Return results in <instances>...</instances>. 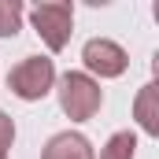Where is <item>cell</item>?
<instances>
[{
	"label": "cell",
	"mask_w": 159,
	"mask_h": 159,
	"mask_svg": "<svg viewBox=\"0 0 159 159\" xmlns=\"http://www.w3.org/2000/svg\"><path fill=\"white\" fill-rule=\"evenodd\" d=\"M100 104H104V89H100V81H93L89 74L67 70L59 78V107H63L67 119L85 122V119H93L100 111Z\"/></svg>",
	"instance_id": "obj_1"
},
{
	"label": "cell",
	"mask_w": 159,
	"mask_h": 159,
	"mask_svg": "<svg viewBox=\"0 0 159 159\" xmlns=\"http://www.w3.org/2000/svg\"><path fill=\"white\" fill-rule=\"evenodd\" d=\"M133 119H137V126L148 137L159 141V81H148V85L137 89V96H133Z\"/></svg>",
	"instance_id": "obj_5"
},
{
	"label": "cell",
	"mask_w": 159,
	"mask_h": 159,
	"mask_svg": "<svg viewBox=\"0 0 159 159\" xmlns=\"http://www.w3.org/2000/svg\"><path fill=\"white\" fill-rule=\"evenodd\" d=\"M152 74H156V81H159V48H156V56H152Z\"/></svg>",
	"instance_id": "obj_10"
},
{
	"label": "cell",
	"mask_w": 159,
	"mask_h": 159,
	"mask_svg": "<svg viewBox=\"0 0 159 159\" xmlns=\"http://www.w3.org/2000/svg\"><path fill=\"white\" fill-rule=\"evenodd\" d=\"M41 159H96L93 156V144L81 137V133H56L48 144H44V152Z\"/></svg>",
	"instance_id": "obj_6"
},
{
	"label": "cell",
	"mask_w": 159,
	"mask_h": 159,
	"mask_svg": "<svg viewBox=\"0 0 159 159\" xmlns=\"http://www.w3.org/2000/svg\"><path fill=\"white\" fill-rule=\"evenodd\" d=\"M22 26V4L19 0H0V37H15Z\"/></svg>",
	"instance_id": "obj_8"
},
{
	"label": "cell",
	"mask_w": 159,
	"mask_h": 159,
	"mask_svg": "<svg viewBox=\"0 0 159 159\" xmlns=\"http://www.w3.org/2000/svg\"><path fill=\"white\" fill-rule=\"evenodd\" d=\"M133 152H137V137H133L129 129H119V133L107 137L100 159H133Z\"/></svg>",
	"instance_id": "obj_7"
},
{
	"label": "cell",
	"mask_w": 159,
	"mask_h": 159,
	"mask_svg": "<svg viewBox=\"0 0 159 159\" xmlns=\"http://www.w3.org/2000/svg\"><path fill=\"white\" fill-rule=\"evenodd\" d=\"M0 159H7V156H0Z\"/></svg>",
	"instance_id": "obj_12"
},
{
	"label": "cell",
	"mask_w": 159,
	"mask_h": 159,
	"mask_svg": "<svg viewBox=\"0 0 159 159\" xmlns=\"http://www.w3.org/2000/svg\"><path fill=\"white\" fill-rule=\"evenodd\" d=\"M81 63L93 74H100V78H119V74H126V67H129V56H126V48L115 44V41L93 37V41H85V48H81Z\"/></svg>",
	"instance_id": "obj_4"
},
{
	"label": "cell",
	"mask_w": 159,
	"mask_h": 159,
	"mask_svg": "<svg viewBox=\"0 0 159 159\" xmlns=\"http://www.w3.org/2000/svg\"><path fill=\"white\" fill-rule=\"evenodd\" d=\"M30 22L52 52H63L74 34V4H37L30 11Z\"/></svg>",
	"instance_id": "obj_3"
},
{
	"label": "cell",
	"mask_w": 159,
	"mask_h": 159,
	"mask_svg": "<svg viewBox=\"0 0 159 159\" xmlns=\"http://www.w3.org/2000/svg\"><path fill=\"white\" fill-rule=\"evenodd\" d=\"M7 85H11V93L19 100H30V104L44 100L52 93V85H56V63L44 59V56H26L19 67H11Z\"/></svg>",
	"instance_id": "obj_2"
},
{
	"label": "cell",
	"mask_w": 159,
	"mask_h": 159,
	"mask_svg": "<svg viewBox=\"0 0 159 159\" xmlns=\"http://www.w3.org/2000/svg\"><path fill=\"white\" fill-rule=\"evenodd\" d=\"M11 141H15V122H11L4 111H0V156H7Z\"/></svg>",
	"instance_id": "obj_9"
},
{
	"label": "cell",
	"mask_w": 159,
	"mask_h": 159,
	"mask_svg": "<svg viewBox=\"0 0 159 159\" xmlns=\"http://www.w3.org/2000/svg\"><path fill=\"white\" fill-rule=\"evenodd\" d=\"M152 11H156V22H159V4H156V7H152Z\"/></svg>",
	"instance_id": "obj_11"
}]
</instances>
